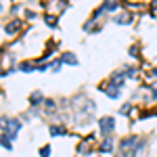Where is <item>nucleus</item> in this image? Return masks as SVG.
I'll return each mask as SVG.
<instances>
[{
    "instance_id": "3",
    "label": "nucleus",
    "mask_w": 157,
    "mask_h": 157,
    "mask_svg": "<svg viewBox=\"0 0 157 157\" xmlns=\"http://www.w3.org/2000/svg\"><path fill=\"white\" fill-rule=\"evenodd\" d=\"M19 27H21V21H19V19H13L11 23L4 25V34H6V36H15Z\"/></svg>"
},
{
    "instance_id": "8",
    "label": "nucleus",
    "mask_w": 157,
    "mask_h": 157,
    "mask_svg": "<svg viewBox=\"0 0 157 157\" xmlns=\"http://www.w3.org/2000/svg\"><path fill=\"white\" fill-rule=\"evenodd\" d=\"M120 92H121V88H115V86H107L105 88V94L109 98H120Z\"/></svg>"
},
{
    "instance_id": "17",
    "label": "nucleus",
    "mask_w": 157,
    "mask_h": 157,
    "mask_svg": "<svg viewBox=\"0 0 157 157\" xmlns=\"http://www.w3.org/2000/svg\"><path fill=\"white\" fill-rule=\"evenodd\" d=\"M130 55H132V57H136V55H138V48H136V46H132V48H130Z\"/></svg>"
},
{
    "instance_id": "13",
    "label": "nucleus",
    "mask_w": 157,
    "mask_h": 157,
    "mask_svg": "<svg viewBox=\"0 0 157 157\" xmlns=\"http://www.w3.org/2000/svg\"><path fill=\"white\" fill-rule=\"evenodd\" d=\"M44 21H46L50 27H55V23H57V17H55V15H44Z\"/></svg>"
},
{
    "instance_id": "15",
    "label": "nucleus",
    "mask_w": 157,
    "mask_h": 157,
    "mask_svg": "<svg viewBox=\"0 0 157 157\" xmlns=\"http://www.w3.org/2000/svg\"><path fill=\"white\" fill-rule=\"evenodd\" d=\"M50 155V147L46 145V147H42V149H40V157H48Z\"/></svg>"
},
{
    "instance_id": "16",
    "label": "nucleus",
    "mask_w": 157,
    "mask_h": 157,
    "mask_svg": "<svg viewBox=\"0 0 157 157\" xmlns=\"http://www.w3.org/2000/svg\"><path fill=\"white\" fill-rule=\"evenodd\" d=\"M130 109H132V105H124V107L120 109V113H121V115H128V111H130Z\"/></svg>"
},
{
    "instance_id": "9",
    "label": "nucleus",
    "mask_w": 157,
    "mask_h": 157,
    "mask_svg": "<svg viewBox=\"0 0 157 157\" xmlns=\"http://www.w3.org/2000/svg\"><path fill=\"white\" fill-rule=\"evenodd\" d=\"M2 149H4V151H13V143H11V138H9L6 134H2Z\"/></svg>"
},
{
    "instance_id": "18",
    "label": "nucleus",
    "mask_w": 157,
    "mask_h": 157,
    "mask_svg": "<svg viewBox=\"0 0 157 157\" xmlns=\"http://www.w3.org/2000/svg\"><path fill=\"white\" fill-rule=\"evenodd\" d=\"M153 101H157V90H153Z\"/></svg>"
},
{
    "instance_id": "6",
    "label": "nucleus",
    "mask_w": 157,
    "mask_h": 157,
    "mask_svg": "<svg viewBox=\"0 0 157 157\" xmlns=\"http://www.w3.org/2000/svg\"><path fill=\"white\" fill-rule=\"evenodd\" d=\"M98 151H101V153H111V151H113V140H111V136L103 140V145L98 147Z\"/></svg>"
},
{
    "instance_id": "12",
    "label": "nucleus",
    "mask_w": 157,
    "mask_h": 157,
    "mask_svg": "<svg viewBox=\"0 0 157 157\" xmlns=\"http://www.w3.org/2000/svg\"><path fill=\"white\" fill-rule=\"evenodd\" d=\"M19 69H21L23 73H29V71H34V69H38V67H36V65H32V63H21Z\"/></svg>"
},
{
    "instance_id": "5",
    "label": "nucleus",
    "mask_w": 157,
    "mask_h": 157,
    "mask_svg": "<svg viewBox=\"0 0 157 157\" xmlns=\"http://www.w3.org/2000/svg\"><path fill=\"white\" fill-rule=\"evenodd\" d=\"M113 21H115L117 25H128V23H132V13H121V15H117Z\"/></svg>"
},
{
    "instance_id": "7",
    "label": "nucleus",
    "mask_w": 157,
    "mask_h": 157,
    "mask_svg": "<svg viewBox=\"0 0 157 157\" xmlns=\"http://www.w3.org/2000/svg\"><path fill=\"white\" fill-rule=\"evenodd\" d=\"M40 103H46L44 97H42V92H40V90L32 92V97H29V105H40Z\"/></svg>"
},
{
    "instance_id": "4",
    "label": "nucleus",
    "mask_w": 157,
    "mask_h": 157,
    "mask_svg": "<svg viewBox=\"0 0 157 157\" xmlns=\"http://www.w3.org/2000/svg\"><path fill=\"white\" fill-rule=\"evenodd\" d=\"M61 63H65V65H78V57L73 55V52H63L61 55Z\"/></svg>"
},
{
    "instance_id": "2",
    "label": "nucleus",
    "mask_w": 157,
    "mask_h": 157,
    "mask_svg": "<svg viewBox=\"0 0 157 157\" xmlns=\"http://www.w3.org/2000/svg\"><path fill=\"white\" fill-rule=\"evenodd\" d=\"M126 75H124V71H117L111 75V80H109V86H115V88H121V86L126 84V80H124Z\"/></svg>"
},
{
    "instance_id": "10",
    "label": "nucleus",
    "mask_w": 157,
    "mask_h": 157,
    "mask_svg": "<svg viewBox=\"0 0 157 157\" xmlns=\"http://www.w3.org/2000/svg\"><path fill=\"white\" fill-rule=\"evenodd\" d=\"M50 136H65V130L61 126H50Z\"/></svg>"
},
{
    "instance_id": "19",
    "label": "nucleus",
    "mask_w": 157,
    "mask_h": 157,
    "mask_svg": "<svg viewBox=\"0 0 157 157\" xmlns=\"http://www.w3.org/2000/svg\"><path fill=\"white\" fill-rule=\"evenodd\" d=\"M153 75H157V67H155V69H153Z\"/></svg>"
},
{
    "instance_id": "14",
    "label": "nucleus",
    "mask_w": 157,
    "mask_h": 157,
    "mask_svg": "<svg viewBox=\"0 0 157 157\" xmlns=\"http://www.w3.org/2000/svg\"><path fill=\"white\" fill-rule=\"evenodd\" d=\"M103 13H105V6H98L97 11L92 13V19H90V21H97V19L101 17V15H103Z\"/></svg>"
},
{
    "instance_id": "11",
    "label": "nucleus",
    "mask_w": 157,
    "mask_h": 157,
    "mask_svg": "<svg viewBox=\"0 0 157 157\" xmlns=\"http://www.w3.org/2000/svg\"><path fill=\"white\" fill-rule=\"evenodd\" d=\"M103 6H105V11H117V2H115V0H105V4H103Z\"/></svg>"
},
{
    "instance_id": "1",
    "label": "nucleus",
    "mask_w": 157,
    "mask_h": 157,
    "mask_svg": "<svg viewBox=\"0 0 157 157\" xmlns=\"http://www.w3.org/2000/svg\"><path fill=\"white\" fill-rule=\"evenodd\" d=\"M98 128H101V134L103 136H109V134L115 130V120L111 115H105V117L98 120Z\"/></svg>"
}]
</instances>
